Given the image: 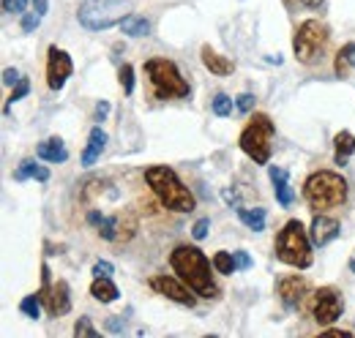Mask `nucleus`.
I'll return each mask as SVG.
<instances>
[{
    "mask_svg": "<svg viewBox=\"0 0 355 338\" xmlns=\"http://www.w3.org/2000/svg\"><path fill=\"white\" fill-rule=\"evenodd\" d=\"M170 265H173V270H175L178 276L194 290V295L214 297L219 292L216 284H214V276H211V265L214 262H208V256L200 251V249H194V246H178L170 254Z\"/></svg>",
    "mask_w": 355,
    "mask_h": 338,
    "instance_id": "obj_1",
    "label": "nucleus"
},
{
    "mask_svg": "<svg viewBox=\"0 0 355 338\" xmlns=\"http://www.w3.org/2000/svg\"><path fill=\"white\" fill-rule=\"evenodd\" d=\"M145 183L150 186V191L159 197V202H162L167 211H175V213L194 211V194L180 183L175 169L148 167L145 169Z\"/></svg>",
    "mask_w": 355,
    "mask_h": 338,
    "instance_id": "obj_2",
    "label": "nucleus"
},
{
    "mask_svg": "<svg viewBox=\"0 0 355 338\" xmlns=\"http://www.w3.org/2000/svg\"><path fill=\"white\" fill-rule=\"evenodd\" d=\"M304 197H306V205L314 213L334 211V208L345 205V199H347V183L336 172L320 169V172L309 175V180L304 183Z\"/></svg>",
    "mask_w": 355,
    "mask_h": 338,
    "instance_id": "obj_3",
    "label": "nucleus"
},
{
    "mask_svg": "<svg viewBox=\"0 0 355 338\" xmlns=\"http://www.w3.org/2000/svg\"><path fill=\"white\" fill-rule=\"evenodd\" d=\"M276 256L284 265L298 267V270L311 267V262H314V256H311V238L306 235V229H304V224L298 218H290L282 226V232L276 238Z\"/></svg>",
    "mask_w": 355,
    "mask_h": 338,
    "instance_id": "obj_4",
    "label": "nucleus"
},
{
    "mask_svg": "<svg viewBox=\"0 0 355 338\" xmlns=\"http://www.w3.org/2000/svg\"><path fill=\"white\" fill-rule=\"evenodd\" d=\"M132 11L129 0H83L77 8V19L85 30H110L112 25H121Z\"/></svg>",
    "mask_w": 355,
    "mask_h": 338,
    "instance_id": "obj_5",
    "label": "nucleus"
},
{
    "mask_svg": "<svg viewBox=\"0 0 355 338\" xmlns=\"http://www.w3.org/2000/svg\"><path fill=\"white\" fill-rule=\"evenodd\" d=\"M145 74L153 84L156 98H189V82L180 77L173 60L150 57V60H145Z\"/></svg>",
    "mask_w": 355,
    "mask_h": 338,
    "instance_id": "obj_6",
    "label": "nucleus"
},
{
    "mask_svg": "<svg viewBox=\"0 0 355 338\" xmlns=\"http://www.w3.org/2000/svg\"><path fill=\"white\" fill-rule=\"evenodd\" d=\"M241 150L254 161V164H268L270 150H273V123L266 112H257L249 126L241 131Z\"/></svg>",
    "mask_w": 355,
    "mask_h": 338,
    "instance_id": "obj_7",
    "label": "nucleus"
},
{
    "mask_svg": "<svg viewBox=\"0 0 355 338\" xmlns=\"http://www.w3.org/2000/svg\"><path fill=\"white\" fill-rule=\"evenodd\" d=\"M328 39H331V33H328V28H325L320 19H306V22H301L298 30H295L293 52H295V57H298L301 63L311 66V63L325 52Z\"/></svg>",
    "mask_w": 355,
    "mask_h": 338,
    "instance_id": "obj_8",
    "label": "nucleus"
},
{
    "mask_svg": "<svg viewBox=\"0 0 355 338\" xmlns=\"http://www.w3.org/2000/svg\"><path fill=\"white\" fill-rule=\"evenodd\" d=\"M342 311H345V303H342V295H339L334 287L317 290L314 303H311V314H314V319H317L320 325L336 322V319L342 317Z\"/></svg>",
    "mask_w": 355,
    "mask_h": 338,
    "instance_id": "obj_9",
    "label": "nucleus"
},
{
    "mask_svg": "<svg viewBox=\"0 0 355 338\" xmlns=\"http://www.w3.org/2000/svg\"><path fill=\"white\" fill-rule=\"evenodd\" d=\"M71 71H74V63H71L69 52L49 46L46 49V84H49V90H60L66 80L71 77Z\"/></svg>",
    "mask_w": 355,
    "mask_h": 338,
    "instance_id": "obj_10",
    "label": "nucleus"
},
{
    "mask_svg": "<svg viewBox=\"0 0 355 338\" xmlns=\"http://www.w3.org/2000/svg\"><path fill=\"white\" fill-rule=\"evenodd\" d=\"M148 284H150V290H156L159 295L170 297V300H175V303H180V305H189V308L197 305V297L191 295L194 290H191L183 278L178 281L175 276H153Z\"/></svg>",
    "mask_w": 355,
    "mask_h": 338,
    "instance_id": "obj_11",
    "label": "nucleus"
},
{
    "mask_svg": "<svg viewBox=\"0 0 355 338\" xmlns=\"http://www.w3.org/2000/svg\"><path fill=\"white\" fill-rule=\"evenodd\" d=\"M276 290H279V297H282V303H284L287 308H295V305L306 297L309 284H306L304 276H282V278L276 281Z\"/></svg>",
    "mask_w": 355,
    "mask_h": 338,
    "instance_id": "obj_12",
    "label": "nucleus"
},
{
    "mask_svg": "<svg viewBox=\"0 0 355 338\" xmlns=\"http://www.w3.org/2000/svg\"><path fill=\"white\" fill-rule=\"evenodd\" d=\"M39 297L46 303V311H49L52 317H63V314L71 311V290H69L66 281H55L44 295H39Z\"/></svg>",
    "mask_w": 355,
    "mask_h": 338,
    "instance_id": "obj_13",
    "label": "nucleus"
},
{
    "mask_svg": "<svg viewBox=\"0 0 355 338\" xmlns=\"http://www.w3.org/2000/svg\"><path fill=\"white\" fill-rule=\"evenodd\" d=\"M309 238L314 246H328L331 240H336L339 238V221L336 218H331V215H325V213H317L314 215V221H311V229H309Z\"/></svg>",
    "mask_w": 355,
    "mask_h": 338,
    "instance_id": "obj_14",
    "label": "nucleus"
},
{
    "mask_svg": "<svg viewBox=\"0 0 355 338\" xmlns=\"http://www.w3.org/2000/svg\"><path fill=\"white\" fill-rule=\"evenodd\" d=\"M270 180H273V194H276V199H279V205H284V208H290V205H293V199H295V191H293V186H290V177H287V169H282V167H270Z\"/></svg>",
    "mask_w": 355,
    "mask_h": 338,
    "instance_id": "obj_15",
    "label": "nucleus"
},
{
    "mask_svg": "<svg viewBox=\"0 0 355 338\" xmlns=\"http://www.w3.org/2000/svg\"><path fill=\"white\" fill-rule=\"evenodd\" d=\"M200 57H202V66L211 71V74H216V77H227V74H232V63L227 60V57H222L216 49H211L208 44L202 46V52H200Z\"/></svg>",
    "mask_w": 355,
    "mask_h": 338,
    "instance_id": "obj_16",
    "label": "nucleus"
},
{
    "mask_svg": "<svg viewBox=\"0 0 355 338\" xmlns=\"http://www.w3.org/2000/svg\"><path fill=\"white\" fill-rule=\"evenodd\" d=\"M36 156L46 161V164H63L66 159H69V153H66V148H63V142L58 139V136H49L44 139L39 148H36Z\"/></svg>",
    "mask_w": 355,
    "mask_h": 338,
    "instance_id": "obj_17",
    "label": "nucleus"
},
{
    "mask_svg": "<svg viewBox=\"0 0 355 338\" xmlns=\"http://www.w3.org/2000/svg\"><path fill=\"white\" fill-rule=\"evenodd\" d=\"M104 145H107V134H104L98 126L90 128L88 148H85V153H83V167H93V164L98 161V156H101Z\"/></svg>",
    "mask_w": 355,
    "mask_h": 338,
    "instance_id": "obj_18",
    "label": "nucleus"
},
{
    "mask_svg": "<svg viewBox=\"0 0 355 338\" xmlns=\"http://www.w3.org/2000/svg\"><path fill=\"white\" fill-rule=\"evenodd\" d=\"M334 145H336L334 161H336L339 167H345V164L350 161V156L355 153V136L350 134V131H339V134H336V139H334Z\"/></svg>",
    "mask_w": 355,
    "mask_h": 338,
    "instance_id": "obj_19",
    "label": "nucleus"
},
{
    "mask_svg": "<svg viewBox=\"0 0 355 338\" xmlns=\"http://www.w3.org/2000/svg\"><path fill=\"white\" fill-rule=\"evenodd\" d=\"M90 295L96 297L98 303H112V300H118V297H121V292H118V287L112 284V278L96 276V278H93V284H90Z\"/></svg>",
    "mask_w": 355,
    "mask_h": 338,
    "instance_id": "obj_20",
    "label": "nucleus"
},
{
    "mask_svg": "<svg viewBox=\"0 0 355 338\" xmlns=\"http://www.w3.org/2000/svg\"><path fill=\"white\" fill-rule=\"evenodd\" d=\"M121 30H123L126 36H132V39H142V36L150 33V22H148L145 17H139V14H129V17L121 22Z\"/></svg>",
    "mask_w": 355,
    "mask_h": 338,
    "instance_id": "obj_21",
    "label": "nucleus"
},
{
    "mask_svg": "<svg viewBox=\"0 0 355 338\" xmlns=\"http://www.w3.org/2000/svg\"><path fill=\"white\" fill-rule=\"evenodd\" d=\"M115 221H118L115 243H126V240H132L134 232H137V218H134V213H118Z\"/></svg>",
    "mask_w": 355,
    "mask_h": 338,
    "instance_id": "obj_22",
    "label": "nucleus"
},
{
    "mask_svg": "<svg viewBox=\"0 0 355 338\" xmlns=\"http://www.w3.org/2000/svg\"><path fill=\"white\" fill-rule=\"evenodd\" d=\"M238 218H241L252 232H263V229H266V211H263V208H238Z\"/></svg>",
    "mask_w": 355,
    "mask_h": 338,
    "instance_id": "obj_23",
    "label": "nucleus"
},
{
    "mask_svg": "<svg viewBox=\"0 0 355 338\" xmlns=\"http://www.w3.org/2000/svg\"><path fill=\"white\" fill-rule=\"evenodd\" d=\"M353 69H355V42H350V44H345V46L339 49L334 71H336L339 77H347V71H353Z\"/></svg>",
    "mask_w": 355,
    "mask_h": 338,
    "instance_id": "obj_24",
    "label": "nucleus"
},
{
    "mask_svg": "<svg viewBox=\"0 0 355 338\" xmlns=\"http://www.w3.org/2000/svg\"><path fill=\"white\" fill-rule=\"evenodd\" d=\"M214 270H219L222 276H232L238 270V262H235V254L230 251H219L214 256Z\"/></svg>",
    "mask_w": 355,
    "mask_h": 338,
    "instance_id": "obj_25",
    "label": "nucleus"
},
{
    "mask_svg": "<svg viewBox=\"0 0 355 338\" xmlns=\"http://www.w3.org/2000/svg\"><path fill=\"white\" fill-rule=\"evenodd\" d=\"M42 297L39 295H28L22 297V303H19V311L25 314V317H31V319H42Z\"/></svg>",
    "mask_w": 355,
    "mask_h": 338,
    "instance_id": "obj_26",
    "label": "nucleus"
},
{
    "mask_svg": "<svg viewBox=\"0 0 355 338\" xmlns=\"http://www.w3.org/2000/svg\"><path fill=\"white\" fill-rule=\"evenodd\" d=\"M211 107H214V115H219V118H227V115L232 112V98H230L227 93H216Z\"/></svg>",
    "mask_w": 355,
    "mask_h": 338,
    "instance_id": "obj_27",
    "label": "nucleus"
},
{
    "mask_svg": "<svg viewBox=\"0 0 355 338\" xmlns=\"http://www.w3.org/2000/svg\"><path fill=\"white\" fill-rule=\"evenodd\" d=\"M36 167H39V164H36L33 159H25V161H22L19 167L14 169V180H17V183H22V180L33 177V175H36Z\"/></svg>",
    "mask_w": 355,
    "mask_h": 338,
    "instance_id": "obj_28",
    "label": "nucleus"
},
{
    "mask_svg": "<svg viewBox=\"0 0 355 338\" xmlns=\"http://www.w3.org/2000/svg\"><path fill=\"white\" fill-rule=\"evenodd\" d=\"M74 336H85V338H96L98 336V330L90 325L88 317H80L77 319V325H74Z\"/></svg>",
    "mask_w": 355,
    "mask_h": 338,
    "instance_id": "obj_29",
    "label": "nucleus"
},
{
    "mask_svg": "<svg viewBox=\"0 0 355 338\" xmlns=\"http://www.w3.org/2000/svg\"><path fill=\"white\" fill-rule=\"evenodd\" d=\"M28 93H31V82H28V80H19V82H17V87H14V93H11V96H8V101H6V112H8V107H11L14 101L25 98Z\"/></svg>",
    "mask_w": 355,
    "mask_h": 338,
    "instance_id": "obj_30",
    "label": "nucleus"
},
{
    "mask_svg": "<svg viewBox=\"0 0 355 338\" xmlns=\"http://www.w3.org/2000/svg\"><path fill=\"white\" fill-rule=\"evenodd\" d=\"M121 84H123V93L132 96L134 93V69L129 66V63L121 66Z\"/></svg>",
    "mask_w": 355,
    "mask_h": 338,
    "instance_id": "obj_31",
    "label": "nucleus"
},
{
    "mask_svg": "<svg viewBox=\"0 0 355 338\" xmlns=\"http://www.w3.org/2000/svg\"><path fill=\"white\" fill-rule=\"evenodd\" d=\"M28 0H3V11L6 14H25Z\"/></svg>",
    "mask_w": 355,
    "mask_h": 338,
    "instance_id": "obj_32",
    "label": "nucleus"
},
{
    "mask_svg": "<svg viewBox=\"0 0 355 338\" xmlns=\"http://www.w3.org/2000/svg\"><path fill=\"white\" fill-rule=\"evenodd\" d=\"M39 25H42V17L39 14H22V30L25 33H33Z\"/></svg>",
    "mask_w": 355,
    "mask_h": 338,
    "instance_id": "obj_33",
    "label": "nucleus"
},
{
    "mask_svg": "<svg viewBox=\"0 0 355 338\" xmlns=\"http://www.w3.org/2000/svg\"><path fill=\"white\" fill-rule=\"evenodd\" d=\"M235 107H238V112H252V107H254V96H252V93H241V96L235 98Z\"/></svg>",
    "mask_w": 355,
    "mask_h": 338,
    "instance_id": "obj_34",
    "label": "nucleus"
},
{
    "mask_svg": "<svg viewBox=\"0 0 355 338\" xmlns=\"http://www.w3.org/2000/svg\"><path fill=\"white\" fill-rule=\"evenodd\" d=\"M208 229H211V218H200V221L194 224V229H191L194 240H202V238H208Z\"/></svg>",
    "mask_w": 355,
    "mask_h": 338,
    "instance_id": "obj_35",
    "label": "nucleus"
},
{
    "mask_svg": "<svg viewBox=\"0 0 355 338\" xmlns=\"http://www.w3.org/2000/svg\"><path fill=\"white\" fill-rule=\"evenodd\" d=\"M112 270H115V267H112L110 262H104V259H98V262L93 265V276H104V278H110Z\"/></svg>",
    "mask_w": 355,
    "mask_h": 338,
    "instance_id": "obj_36",
    "label": "nucleus"
},
{
    "mask_svg": "<svg viewBox=\"0 0 355 338\" xmlns=\"http://www.w3.org/2000/svg\"><path fill=\"white\" fill-rule=\"evenodd\" d=\"M235 262H238V270H249L252 267V256L246 251H235Z\"/></svg>",
    "mask_w": 355,
    "mask_h": 338,
    "instance_id": "obj_37",
    "label": "nucleus"
},
{
    "mask_svg": "<svg viewBox=\"0 0 355 338\" xmlns=\"http://www.w3.org/2000/svg\"><path fill=\"white\" fill-rule=\"evenodd\" d=\"M19 80H22V77H19L17 69H6V71H3V84H17Z\"/></svg>",
    "mask_w": 355,
    "mask_h": 338,
    "instance_id": "obj_38",
    "label": "nucleus"
},
{
    "mask_svg": "<svg viewBox=\"0 0 355 338\" xmlns=\"http://www.w3.org/2000/svg\"><path fill=\"white\" fill-rule=\"evenodd\" d=\"M110 115V101H98L96 104V121H104Z\"/></svg>",
    "mask_w": 355,
    "mask_h": 338,
    "instance_id": "obj_39",
    "label": "nucleus"
},
{
    "mask_svg": "<svg viewBox=\"0 0 355 338\" xmlns=\"http://www.w3.org/2000/svg\"><path fill=\"white\" fill-rule=\"evenodd\" d=\"M33 8H36V14H39V17H44L46 8H49V3H46V0H33Z\"/></svg>",
    "mask_w": 355,
    "mask_h": 338,
    "instance_id": "obj_40",
    "label": "nucleus"
},
{
    "mask_svg": "<svg viewBox=\"0 0 355 338\" xmlns=\"http://www.w3.org/2000/svg\"><path fill=\"white\" fill-rule=\"evenodd\" d=\"M98 186H101V180H90L88 183V191H85V199H90L96 191H98Z\"/></svg>",
    "mask_w": 355,
    "mask_h": 338,
    "instance_id": "obj_41",
    "label": "nucleus"
},
{
    "mask_svg": "<svg viewBox=\"0 0 355 338\" xmlns=\"http://www.w3.org/2000/svg\"><path fill=\"white\" fill-rule=\"evenodd\" d=\"M325 336H334V338H350V330H325Z\"/></svg>",
    "mask_w": 355,
    "mask_h": 338,
    "instance_id": "obj_42",
    "label": "nucleus"
},
{
    "mask_svg": "<svg viewBox=\"0 0 355 338\" xmlns=\"http://www.w3.org/2000/svg\"><path fill=\"white\" fill-rule=\"evenodd\" d=\"M298 3H301V6H306V8H317L322 0H298Z\"/></svg>",
    "mask_w": 355,
    "mask_h": 338,
    "instance_id": "obj_43",
    "label": "nucleus"
},
{
    "mask_svg": "<svg viewBox=\"0 0 355 338\" xmlns=\"http://www.w3.org/2000/svg\"><path fill=\"white\" fill-rule=\"evenodd\" d=\"M350 270L355 273V259H350Z\"/></svg>",
    "mask_w": 355,
    "mask_h": 338,
    "instance_id": "obj_44",
    "label": "nucleus"
}]
</instances>
